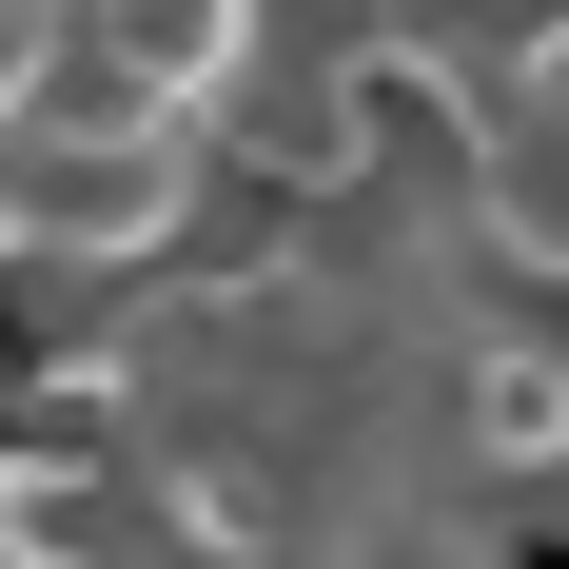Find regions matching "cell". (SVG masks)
Wrapping results in <instances>:
<instances>
[{
	"label": "cell",
	"instance_id": "1",
	"mask_svg": "<svg viewBox=\"0 0 569 569\" xmlns=\"http://www.w3.org/2000/svg\"><path fill=\"white\" fill-rule=\"evenodd\" d=\"M217 197V138H177V118H99V99H0V276H158L177 236Z\"/></svg>",
	"mask_w": 569,
	"mask_h": 569
},
{
	"label": "cell",
	"instance_id": "4",
	"mask_svg": "<svg viewBox=\"0 0 569 569\" xmlns=\"http://www.w3.org/2000/svg\"><path fill=\"white\" fill-rule=\"evenodd\" d=\"M40 20H59V0H0V99L40 79Z\"/></svg>",
	"mask_w": 569,
	"mask_h": 569
},
{
	"label": "cell",
	"instance_id": "2",
	"mask_svg": "<svg viewBox=\"0 0 569 569\" xmlns=\"http://www.w3.org/2000/svg\"><path fill=\"white\" fill-rule=\"evenodd\" d=\"M256 20H276V0H59V20H40V99L217 138V99L256 79Z\"/></svg>",
	"mask_w": 569,
	"mask_h": 569
},
{
	"label": "cell",
	"instance_id": "3",
	"mask_svg": "<svg viewBox=\"0 0 569 569\" xmlns=\"http://www.w3.org/2000/svg\"><path fill=\"white\" fill-rule=\"evenodd\" d=\"M452 197H471V236H491L530 295H569V20L452 99Z\"/></svg>",
	"mask_w": 569,
	"mask_h": 569
}]
</instances>
